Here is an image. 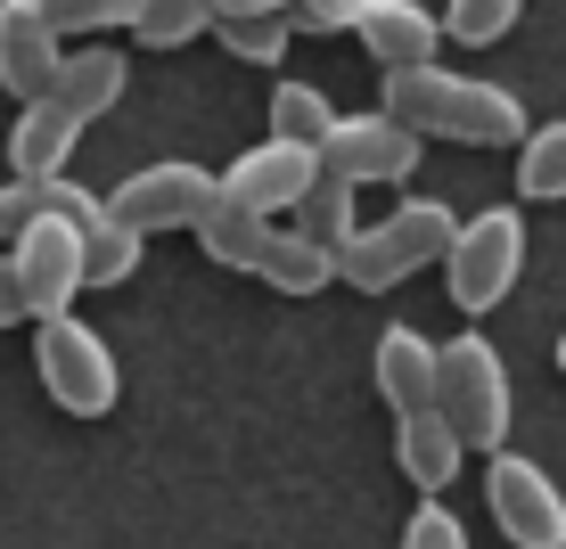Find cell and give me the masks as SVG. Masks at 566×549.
I'll list each match as a JSON object with an SVG mask.
<instances>
[{"label": "cell", "mask_w": 566, "mask_h": 549, "mask_svg": "<svg viewBox=\"0 0 566 549\" xmlns=\"http://www.w3.org/2000/svg\"><path fill=\"white\" fill-rule=\"evenodd\" d=\"M452 230H460V213H452V205H436V198H402L395 213H386V222H369V230H354V239L337 246V279H345V287H361V296H386L395 279H411V271L443 263Z\"/></svg>", "instance_id": "6da1fadb"}, {"label": "cell", "mask_w": 566, "mask_h": 549, "mask_svg": "<svg viewBox=\"0 0 566 549\" xmlns=\"http://www.w3.org/2000/svg\"><path fill=\"white\" fill-rule=\"evenodd\" d=\"M436 419L460 435V451H501L510 435V361L493 337L460 328L452 345H436Z\"/></svg>", "instance_id": "7a4b0ae2"}, {"label": "cell", "mask_w": 566, "mask_h": 549, "mask_svg": "<svg viewBox=\"0 0 566 549\" xmlns=\"http://www.w3.org/2000/svg\"><path fill=\"white\" fill-rule=\"evenodd\" d=\"M33 378H42V394L66 410V419H107L115 394H124V378H115V352L91 320H42V337H33Z\"/></svg>", "instance_id": "3957f363"}, {"label": "cell", "mask_w": 566, "mask_h": 549, "mask_svg": "<svg viewBox=\"0 0 566 549\" xmlns=\"http://www.w3.org/2000/svg\"><path fill=\"white\" fill-rule=\"evenodd\" d=\"M517 271H525V213L517 205L468 213L452 230V246H443V287H452L460 312H493L517 287Z\"/></svg>", "instance_id": "277c9868"}, {"label": "cell", "mask_w": 566, "mask_h": 549, "mask_svg": "<svg viewBox=\"0 0 566 549\" xmlns=\"http://www.w3.org/2000/svg\"><path fill=\"white\" fill-rule=\"evenodd\" d=\"M213 205V172L189 165V156H165V165H140L132 181H115V198H99V213L132 239H156V230H198V213Z\"/></svg>", "instance_id": "5b68a950"}, {"label": "cell", "mask_w": 566, "mask_h": 549, "mask_svg": "<svg viewBox=\"0 0 566 549\" xmlns=\"http://www.w3.org/2000/svg\"><path fill=\"white\" fill-rule=\"evenodd\" d=\"M484 508H493V525L517 549H566V493H558L551 467L525 460V451H493V467H484Z\"/></svg>", "instance_id": "8992f818"}, {"label": "cell", "mask_w": 566, "mask_h": 549, "mask_svg": "<svg viewBox=\"0 0 566 549\" xmlns=\"http://www.w3.org/2000/svg\"><path fill=\"white\" fill-rule=\"evenodd\" d=\"M83 239L91 230H74V222H33L9 239V279H17L25 320H66L74 312V296H83Z\"/></svg>", "instance_id": "52a82bcc"}, {"label": "cell", "mask_w": 566, "mask_h": 549, "mask_svg": "<svg viewBox=\"0 0 566 549\" xmlns=\"http://www.w3.org/2000/svg\"><path fill=\"white\" fill-rule=\"evenodd\" d=\"M419 148L402 124H386V115H337V131L321 140V172L328 181H345V189H378V181H411L419 172Z\"/></svg>", "instance_id": "ba28073f"}, {"label": "cell", "mask_w": 566, "mask_h": 549, "mask_svg": "<svg viewBox=\"0 0 566 549\" xmlns=\"http://www.w3.org/2000/svg\"><path fill=\"white\" fill-rule=\"evenodd\" d=\"M321 181V156L312 148H287V140H255L230 172H213V198L271 222V213H296V198Z\"/></svg>", "instance_id": "9c48e42d"}, {"label": "cell", "mask_w": 566, "mask_h": 549, "mask_svg": "<svg viewBox=\"0 0 566 549\" xmlns=\"http://www.w3.org/2000/svg\"><path fill=\"white\" fill-rule=\"evenodd\" d=\"M436 140H468V148H517L525 140V99L510 83H476V74H452V99H443Z\"/></svg>", "instance_id": "30bf717a"}, {"label": "cell", "mask_w": 566, "mask_h": 549, "mask_svg": "<svg viewBox=\"0 0 566 549\" xmlns=\"http://www.w3.org/2000/svg\"><path fill=\"white\" fill-rule=\"evenodd\" d=\"M57 57H66V42L50 33V17L33 9V0H0V91H17V99H42Z\"/></svg>", "instance_id": "8fae6325"}, {"label": "cell", "mask_w": 566, "mask_h": 549, "mask_svg": "<svg viewBox=\"0 0 566 549\" xmlns=\"http://www.w3.org/2000/svg\"><path fill=\"white\" fill-rule=\"evenodd\" d=\"M354 33H361V50L378 57V74H402V66H436V50H443L436 17H427L419 0H369Z\"/></svg>", "instance_id": "7c38bea8"}, {"label": "cell", "mask_w": 566, "mask_h": 549, "mask_svg": "<svg viewBox=\"0 0 566 549\" xmlns=\"http://www.w3.org/2000/svg\"><path fill=\"white\" fill-rule=\"evenodd\" d=\"M124 83H132L124 50H99V42H74L66 57H57V74H50V91H42V99H50V107H66L74 124H91V115H107L115 99H124Z\"/></svg>", "instance_id": "4fadbf2b"}, {"label": "cell", "mask_w": 566, "mask_h": 549, "mask_svg": "<svg viewBox=\"0 0 566 549\" xmlns=\"http://www.w3.org/2000/svg\"><path fill=\"white\" fill-rule=\"evenodd\" d=\"M369 378H378V394L395 419H411V410H436V345L419 337V328H386L378 352H369Z\"/></svg>", "instance_id": "5bb4252c"}, {"label": "cell", "mask_w": 566, "mask_h": 549, "mask_svg": "<svg viewBox=\"0 0 566 549\" xmlns=\"http://www.w3.org/2000/svg\"><path fill=\"white\" fill-rule=\"evenodd\" d=\"M74 140H83V124H74L66 107L33 99V107L9 124V181H66Z\"/></svg>", "instance_id": "9a60e30c"}, {"label": "cell", "mask_w": 566, "mask_h": 549, "mask_svg": "<svg viewBox=\"0 0 566 549\" xmlns=\"http://www.w3.org/2000/svg\"><path fill=\"white\" fill-rule=\"evenodd\" d=\"M33 222H74V230H99L107 213L91 198L83 181H0V239H17V230Z\"/></svg>", "instance_id": "2e32d148"}, {"label": "cell", "mask_w": 566, "mask_h": 549, "mask_svg": "<svg viewBox=\"0 0 566 549\" xmlns=\"http://www.w3.org/2000/svg\"><path fill=\"white\" fill-rule=\"evenodd\" d=\"M460 460H468V451H460V435L436 419V410H411V419H395V467L419 484L427 500H436L443 484L460 476Z\"/></svg>", "instance_id": "e0dca14e"}, {"label": "cell", "mask_w": 566, "mask_h": 549, "mask_svg": "<svg viewBox=\"0 0 566 549\" xmlns=\"http://www.w3.org/2000/svg\"><path fill=\"white\" fill-rule=\"evenodd\" d=\"M255 279H271L280 296H321V287L337 279V254H321L312 239H296V230H271V239H263V263H255Z\"/></svg>", "instance_id": "ac0fdd59"}, {"label": "cell", "mask_w": 566, "mask_h": 549, "mask_svg": "<svg viewBox=\"0 0 566 549\" xmlns=\"http://www.w3.org/2000/svg\"><path fill=\"white\" fill-rule=\"evenodd\" d=\"M328 131H337V99H328L321 83H280V91H271V140L321 156Z\"/></svg>", "instance_id": "d6986e66"}, {"label": "cell", "mask_w": 566, "mask_h": 549, "mask_svg": "<svg viewBox=\"0 0 566 549\" xmlns=\"http://www.w3.org/2000/svg\"><path fill=\"white\" fill-rule=\"evenodd\" d=\"M517 198H534V205L566 198V115L558 124H525V140H517Z\"/></svg>", "instance_id": "ffe728a7"}, {"label": "cell", "mask_w": 566, "mask_h": 549, "mask_svg": "<svg viewBox=\"0 0 566 549\" xmlns=\"http://www.w3.org/2000/svg\"><path fill=\"white\" fill-rule=\"evenodd\" d=\"M263 239H271V222H255V213H239V205H222V198L198 213V246L222 271H255L263 263Z\"/></svg>", "instance_id": "44dd1931"}, {"label": "cell", "mask_w": 566, "mask_h": 549, "mask_svg": "<svg viewBox=\"0 0 566 549\" xmlns=\"http://www.w3.org/2000/svg\"><path fill=\"white\" fill-rule=\"evenodd\" d=\"M287 230H296V239H312L321 254H337V246L361 230V222H354V189H345V181H328V172H321V181H312L304 198H296V222H287Z\"/></svg>", "instance_id": "7402d4cb"}, {"label": "cell", "mask_w": 566, "mask_h": 549, "mask_svg": "<svg viewBox=\"0 0 566 549\" xmlns=\"http://www.w3.org/2000/svg\"><path fill=\"white\" fill-rule=\"evenodd\" d=\"M33 9L50 17L57 42H99V33H132V17H140V0H33Z\"/></svg>", "instance_id": "603a6c76"}, {"label": "cell", "mask_w": 566, "mask_h": 549, "mask_svg": "<svg viewBox=\"0 0 566 549\" xmlns=\"http://www.w3.org/2000/svg\"><path fill=\"white\" fill-rule=\"evenodd\" d=\"M517 17H525V0H443L436 33H443V42H460V50H484V42H501Z\"/></svg>", "instance_id": "cb8c5ba5"}, {"label": "cell", "mask_w": 566, "mask_h": 549, "mask_svg": "<svg viewBox=\"0 0 566 549\" xmlns=\"http://www.w3.org/2000/svg\"><path fill=\"white\" fill-rule=\"evenodd\" d=\"M206 25H213L206 0H140V17H132V42H140V50H181V42H198Z\"/></svg>", "instance_id": "d4e9b609"}, {"label": "cell", "mask_w": 566, "mask_h": 549, "mask_svg": "<svg viewBox=\"0 0 566 549\" xmlns=\"http://www.w3.org/2000/svg\"><path fill=\"white\" fill-rule=\"evenodd\" d=\"M213 33H222V50L247 57V66H280V57L296 50V25H287V17H213Z\"/></svg>", "instance_id": "484cf974"}, {"label": "cell", "mask_w": 566, "mask_h": 549, "mask_svg": "<svg viewBox=\"0 0 566 549\" xmlns=\"http://www.w3.org/2000/svg\"><path fill=\"white\" fill-rule=\"evenodd\" d=\"M140 254H148V239H132V230L99 222V230L83 239V287H124L132 271H140Z\"/></svg>", "instance_id": "4316f807"}, {"label": "cell", "mask_w": 566, "mask_h": 549, "mask_svg": "<svg viewBox=\"0 0 566 549\" xmlns=\"http://www.w3.org/2000/svg\"><path fill=\"white\" fill-rule=\"evenodd\" d=\"M402 549H468V525L443 500H419L411 525H402Z\"/></svg>", "instance_id": "83f0119b"}, {"label": "cell", "mask_w": 566, "mask_h": 549, "mask_svg": "<svg viewBox=\"0 0 566 549\" xmlns=\"http://www.w3.org/2000/svg\"><path fill=\"white\" fill-rule=\"evenodd\" d=\"M369 0H287V25H312V33H354Z\"/></svg>", "instance_id": "f1b7e54d"}, {"label": "cell", "mask_w": 566, "mask_h": 549, "mask_svg": "<svg viewBox=\"0 0 566 549\" xmlns=\"http://www.w3.org/2000/svg\"><path fill=\"white\" fill-rule=\"evenodd\" d=\"M213 17H287V0H206Z\"/></svg>", "instance_id": "f546056e"}, {"label": "cell", "mask_w": 566, "mask_h": 549, "mask_svg": "<svg viewBox=\"0 0 566 549\" xmlns=\"http://www.w3.org/2000/svg\"><path fill=\"white\" fill-rule=\"evenodd\" d=\"M25 320V304H17V279H9V254H0V328Z\"/></svg>", "instance_id": "4dcf8cb0"}, {"label": "cell", "mask_w": 566, "mask_h": 549, "mask_svg": "<svg viewBox=\"0 0 566 549\" xmlns=\"http://www.w3.org/2000/svg\"><path fill=\"white\" fill-rule=\"evenodd\" d=\"M558 369H566V337H558Z\"/></svg>", "instance_id": "1f68e13d"}]
</instances>
